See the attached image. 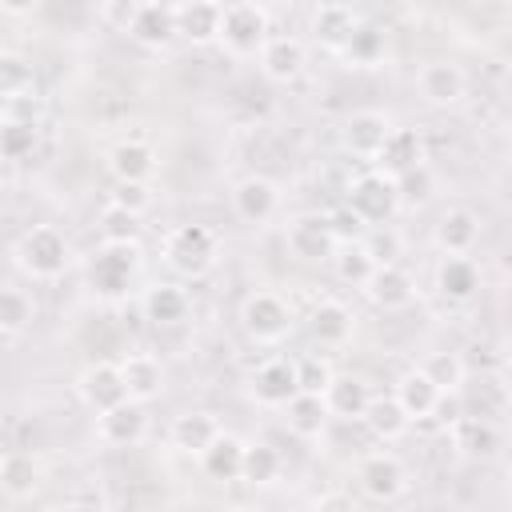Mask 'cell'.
Returning <instances> with one entry per match:
<instances>
[{
	"instance_id": "50",
	"label": "cell",
	"mask_w": 512,
	"mask_h": 512,
	"mask_svg": "<svg viewBox=\"0 0 512 512\" xmlns=\"http://www.w3.org/2000/svg\"><path fill=\"white\" fill-rule=\"evenodd\" d=\"M316 512H356V508H352V500H348L344 492H328V496L316 504Z\"/></svg>"
},
{
	"instance_id": "51",
	"label": "cell",
	"mask_w": 512,
	"mask_h": 512,
	"mask_svg": "<svg viewBox=\"0 0 512 512\" xmlns=\"http://www.w3.org/2000/svg\"><path fill=\"white\" fill-rule=\"evenodd\" d=\"M296 512H316V508H296Z\"/></svg>"
},
{
	"instance_id": "20",
	"label": "cell",
	"mask_w": 512,
	"mask_h": 512,
	"mask_svg": "<svg viewBox=\"0 0 512 512\" xmlns=\"http://www.w3.org/2000/svg\"><path fill=\"white\" fill-rule=\"evenodd\" d=\"M172 20H176V36L200 48V44H212L220 32V4H208V0L172 4Z\"/></svg>"
},
{
	"instance_id": "26",
	"label": "cell",
	"mask_w": 512,
	"mask_h": 512,
	"mask_svg": "<svg viewBox=\"0 0 512 512\" xmlns=\"http://www.w3.org/2000/svg\"><path fill=\"white\" fill-rule=\"evenodd\" d=\"M240 464H244V440L220 432L204 452H200V468L208 480L216 484H228V480H240Z\"/></svg>"
},
{
	"instance_id": "37",
	"label": "cell",
	"mask_w": 512,
	"mask_h": 512,
	"mask_svg": "<svg viewBox=\"0 0 512 512\" xmlns=\"http://www.w3.org/2000/svg\"><path fill=\"white\" fill-rule=\"evenodd\" d=\"M280 468H284V460H280V452L272 448V444H244V464H240V480H248V484H272L276 476H280Z\"/></svg>"
},
{
	"instance_id": "1",
	"label": "cell",
	"mask_w": 512,
	"mask_h": 512,
	"mask_svg": "<svg viewBox=\"0 0 512 512\" xmlns=\"http://www.w3.org/2000/svg\"><path fill=\"white\" fill-rule=\"evenodd\" d=\"M220 256V236L208 228V224H180L168 232L164 240V264L184 276V280H200L212 272Z\"/></svg>"
},
{
	"instance_id": "43",
	"label": "cell",
	"mask_w": 512,
	"mask_h": 512,
	"mask_svg": "<svg viewBox=\"0 0 512 512\" xmlns=\"http://www.w3.org/2000/svg\"><path fill=\"white\" fill-rule=\"evenodd\" d=\"M36 148V124L0 120V160H24Z\"/></svg>"
},
{
	"instance_id": "4",
	"label": "cell",
	"mask_w": 512,
	"mask_h": 512,
	"mask_svg": "<svg viewBox=\"0 0 512 512\" xmlns=\"http://www.w3.org/2000/svg\"><path fill=\"white\" fill-rule=\"evenodd\" d=\"M240 324L256 344H280L292 332V308L276 292H252L240 304Z\"/></svg>"
},
{
	"instance_id": "10",
	"label": "cell",
	"mask_w": 512,
	"mask_h": 512,
	"mask_svg": "<svg viewBox=\"0 0 512 512\" xmlns=\"http://www.w3.org/2000/svg\"><path fill=\"white\" fill-rule=\"evenodd\" d=\"M248 392H252V400L264 404V408H284V404L300 392V388H296V360H288V356L264 360V364L252 372Z\"/></svg>"
},
{
	"instance_id": "28",
	"label": "cell",
	"mask_w": 512,
	"mask_h": 512,
	"mask_svg": "<svg viewBox=\"0 0 512 512\" xmlns=\"http://www.w3.org/2000/svg\"><path fill=\"white\" fill-rule=\"evenodd\" d=\"M220 432H224V428H220V420H216L212 412H180V416L172 420V444H176L180 452H188V456H200Z\"/></svg>"
},
{
	"instance_id": "12",
	"label": "cell",
	"mask_w": 512,
	"mask_h": 512,
	"mask_svg": "<svg viewBox=\"0 0 512 512\" xmlns=\"http://www.w3.org/2000/svg\"><path fill=\"white\" fill-rule=\"evenodd\" d=\"M76 392H80V400H84L96 416L128 400L124 380H120V368H116L112 360H96V364H88V368L80 372V380H76Z\"/></svg>"
},
{
	"instance_id": "41",
	"label": "cell",
	"mask_w": 512,
	"mask_h": 512,
	"mask_svg": "<svg viewBox=\"0 0 512 512\" xmlns=\"http://www.w3.org/2000/svg\"><path fill=\"white\" fill-rule=\"evenodd\" d=\"M100 236H104V244H140V216L108 204L100 212Z\"/></svg>"
},
{
	"instance_id": "52",
	"label": "cell",
	"mask_w": 512,
	"mask_h": 512,
	"mask_svg": "<svg viewBox=\"0 0 512 512\" xmlns=\"http://www.w3.org/2000/svg\"><path fill=\"white\" fill-rule=\"evenodd\" d=\"M0 120H4V100H0Z\"/></svg>"
},
{
	"instance_id": "6",
	"label": "cell",
	"mask_w": 512,
	"mask_h": 512,
	"mask_svg": "<svg viewBox=\"0 0 512 512\" xmlns=\"http://www.w3.org/2000/svg\"><path fill=\"white\" fill-rule=\"evenodd\" d=\"M136 268H140V244H104L88 264V280L100 296H120L136 276Z\"/></svg>"
},
{
	"instance_id": "53",
	"label": "cell",
	"mask_w": 512,
	"mask_h": 512,
	"mask_svg": "<svg viewBox=\"0 0 512 512\" xmlns=\"http://www.w3.org/2000/svg\"><path fill=\"white\" fill-rule=\"evenodd\" d=\"M228 512H240V508H228Z\"/></svg>"
},
{
	"instance_id": "47",
	"label": "cell",
	"mask_w": 512,
	"mask_h": 512,
	"mask_svg": "<svg viewBox=\"0 0 512 512\" xmlns=\"http://www.w3.org/2000/svg\"><path fill=\"white\" fill-rule=\"evenodd\" d=\"M324 220H328V228H332V236H336V244H340V240H344V244H352V240H360V236L368 232V228H364V220H360V216H356V212H352L348 204H340V208H332V212H328Z\"/></svg>"
},
{
	"instance_id": "38",
	"label": "cell",
	"mask_w": 512,
	"mask_h": 512,
	"mask_svg": "<svg viewBox=\"0 0 512 512\" xmlns=\"http://www.w3.org/2000/svg\"><path fill=\"white\" fill-rule=\"evenodd\" d=\"M32 296L24 288L0 284V336H20L32 324Z\"/></svg>"
},
{
	"instance_id": "21",
	"label": "cell",
	"mask_w": 512,
	"mask_h": 512,
	"mask_svg": "<svg viewBox=\"0 0 512 512\" xmlns=\"http://www.w3.org/2000/svg\"><path fill=\"white\" fill-rule=\"evenodd\" d=\"M436 292L452 304H464L480 292V268L472 256H444L436 264Z\"/></svg>"
},
{
	"instance_id": "25",
	"label": "cell",
	"mask_w": 512,
	"mask_h": 512,
	"mask_svg": "<svg viewBox=\"0 0 512 512\" xmlns=\"http://www.w3.org/2000/svg\"><path fill=\"white\" fill-rule=\"evenodd\" d=\"M392 400L400 404V412H404L408 420H428V416L436 412L440 388H436L420 368H412V372H404V376L396 380V396H392Z\"/></svg>"
},
{
	"instance_id": "9",
	"label": "cell",
	"mask_w": 512,
	"mask_h": 512,
	"mask_svg": "<svg viewBox=\"0 0 512 512\" xmlns=\"http://www.w3.org/2000/svg\"><path fill=\"white\" fill-rule=\"evenodd\" d=\"M284 244L296 260H332V252H336V236L320 212L292 216L284 228Z\"/></svg>"
},
{
	"instance_id": "17",
	"label": "cell",
	"mask_w": 512,
	"mask_h": 512,
	"mask_svg": "<svg viewBox=\"0 0 512 512\" xmlns=\"http://www.w3.org/2000/svg\"><path fill=\"white\" fill-rule=\"evenodd\" d=\"M116 368H120V380H124L128 400L148 404V400L160 396V388H164V364L152 352H128Z\"/></svg>"
},
{
	"instance_id": "32",
	"label": "cell",
	"mask_w": 512,
	"mask_h": 512,
	"mask_svg": "<svg viewBox=\"0 0 512 512\" xmlns=\"http://www.w3.org/2000/svg\"><path fill=\"white\" fill-rule=\"evenodd\" d=\"M284 424H288L296 436H304V440L320 436V432H324V424H328V408H324V396H312V392H296V396L284 404Z\"/></svg>"
},
{
	"instance_id": "19",
	"label": "cell",
	"mask_w": 512,
	"mask_h": 512,
	"mask_svg": "<svg viewBox=\"0 0 512 512\" xmlns=\"http://www.w3.org/2000/svg\"><path fill=\"white\" fill-rule=\"evenodd\" d=\"M480 240V216L472 208H448L436 220V248L444 256H468Z\"/></svg>"
},
{
	"instance_id": "27",
	"label": "cell",
	"mask_w": 512,
	"mask_h": 512,
	"mask_svg": "<svg viewBox=\"0 0 512 512\" xmlns=\"http://www.w3.org/2000/svg\"><path fill=\"white\" fill-rule=\"evenodd\" d=\"M368 400H372V392L356 376H332V384L324 388V408L336 420H360L364 408H368Z\"/></svg>"
},
{
	"instance_id": "22",
	"label": "cell",
	"mask_w": 512,
	"mask_h": 512,
	"mask_svg": "<svg viewBox=\"0 0 512 512\" xmlns=\"http://www.w3.org/2000/svg\"><path fill=\"white\" fill-rule=\"evenodd\" d=\"M128 36L144 48H164L176 40V20H172V4H136L132 28Z\"/></svg>"
},
{
	"instance_id": "2",
	"label": "cell",
	"mask_w": 512,
	"mask_h": 512,
	"mask_svg": "<svg viewBox=\"0 0 512 512\" xmlns=\"http://www.w3.org/2000/svg\"><path fill=\"white\" fill-rule=\"evenodd\" d=\"M268 36H272L268 8H260L252 0L220 4V32H216V40L224 44L228 56H256Z\"/></svg>"
},
{
	"instance_id": "30",
	"label": "cell",
	"mask_w": 512,
	"mask_h": 512,
	"mask_svg": "<svg viewBox=\"0 0 512 512\" xmlns=\"http://www.w3.org/2000/svg\"><path fill=\"white\" fill-rule=\"evenodd\" d=\"M36 484H40V464H36L32 452H24V448L0 452V488H4L8 496L24 500V496L36 492Z\"/></svg>"
},
{
	"instance_id": "44",
	"label": "cell",
	"mask_w": 512,
	"mask_h": 512,
	"mask_svg": "<svg viewBox=\"0 0 512 512\" xmlns=\"http://www.w3.org/2000/svg\"><path fill=\"white\" fill-rule=\"evenodd\" d=\"M332 364L324 356H300L296 360V388L300 392H312V396H324V388L332 384Z\"/></svg>"
},
{
	"instance_id": "18",
	"label": "cell",
	"mask_w": 512,
	"mask_h": 512,
	"mask_svg": "<svg viewBox=\"0 0 512 512\" xmlns=\"http://www.w3.org/2000/svg\"><path fill=\"white\" fill-rule=\"evenodd\" d=\"M256 60H260V72H264L268 80L288 84V80H296V76L304 72V44H300L296 36L276 32V36L264 40V48L256 52Z\"/></svg>"
},
{
	"instance_id": "16",
	"label": "cell",
	"mask_w": 512,
	"mask_h": 512,
	"mask_svg": "<svg viewBox=\"0 0 512 512\" xmlns=\"http://www.w3.org/2000/svg\"><path fill=\"white\" fill-rule=\"evenodd\" d=\"M364 296L384 312H400L416 300V280L400 264H376V272L364 284Z\"/></svg>"
},
{
	"instance_id": "33",
	"label": "cell",
	"mask_w": 512,
	"mask_h": 512,
	"mask_svg": "<svg viewBox=\"0 0 512 512\" xmlns=\"http://www.w3.org/2000/svg\"><path fill=\"white\" fill-rule=\"evenodd\" d=\"M360 24V16L348 8V4H320L312 12V32L320 44L328 48H344V40L352 36V28Z\"/></svg>"
},
{
	"instance_id": "23",
	"label": "cell",
	"mask_w": 512,
	"mask_h": 512,
	"mask_svg": "<svg viewBox=\"0 0 512 512\" xmlns=\"http://www.w3.org/2000/svg\"><path fill=\"white\" fill-rule=\"evenodd\" d=\"M108 168H112L116 184H144L156 172V152L144 140H120L108 152Z\"/></svg>"
},
{
	"instance_id": "7",
	"label": "cell",
	"mask_w": 512,
	"mask_h": 512,
	"mask_svg": "<svg viewBox=\"0 0 512 512\" xmlns=\"http://www.w3.org/2000/svg\"><path fill=\"white\" fill-rule=\"evenodd\" d=\"M356 480H360L364 496L388 504V500L404 496V488H408V468H404V460H400L396 452H368V456L356 464Z\"/></svg>"
},
{
	"instance_id": "5",
	"label": "cell",
	"mask_w": 512,
	"mask_h": 512,
	"mask_svg": "<svg viewBox=\"0 0 512 512\" xmlns=\"http://www.w3.org/2000/svg\"><path fill=\"white\" fill-rule=\"evenodd\" d=\"M360 220H364V228H380L384 220H392V212L400 208V200H396V180H388V176H380L376 168L372 172H364V176H356L352 184H348V200H344Z\"/></svg>"
},
{
	"instance_id": "39",
	"label": "cell",
	"mask_w": 512,
	"mask_h": 512,
	"mask_svg": "<svg viewBox=\"0 0 512 512\" xmlns=\"http://www.w3.org/2000/svg\"><path fill=\"white\" fill-rule=\"evenodd\" d=\"M420 372H424L440 392H460V384H464V376H468V364H464L460 352H432Z\"/></svg>"
},
{
	"instance_id": "48",
	"label": "cell",
	"mask_w": 512,
	"mask_h": 512,
	"mask_svg": "<svg viewBox=\"0 0 512 512\" xmlns=\"http://www.w3.org/2000/svg\"><path fill=\"white\" fill-rule=\"evenodd\" d=\"M132 16H136V4H132V0L100 4V20H104V24H112V28H120V32H128V28H132Z\"/></svg>"
},
{
	"instance_id": "42",
	"label": "cell",
	"mask_w": 512,
	"mask_h": 512,
	"mask_svg": "<svg viewBox=\"0 0 512 512\" xmlns=\"http://www.w3.org/2000/svg\"><path fill=\"white\" fill-rule=\"evenodd\" d=\"M432 192H436V176H432V168H428V164H420V168H412V172L396 176V200H400V204H408V208L428 204V200H432Z\"/></svg>"
},
{
	"instance_id": "36",
	"label": "cell",
	"mask_w": 512,
	"mask_h": 512,
	"mask_svg": "<svg viewBox=\"0 0 512 512\" xmlns=\"http://www.w3.org/2000/svg\"><path fill=\"white\" fill-rule=\"evenodd\" d=\"M144 316L152 324H180L188 316V292L180 284H156V288H148Z\"/></svg>"
},
{
	"instance_id": "24",
	"label": "cell",
	"mask_w": 512,
	"mask_h": 512,
	"mask_svg": "<svg viewBox=\"0 0 512 512\" xmlns=\"http://www.w3.org/2000/svg\"><path fill=\"white\" fill-rule=\"evenodd\" d=\"M352 328H356V316H352V308L340 304V300H320V304L312 308V316H308L312 340H320V344H328V348L344 344V340L352 336Z\"/></svg>"
},
{
	"instance_id": "8",
	"label": "cell",
	"mask_w": 512,
	"mask_h": 512,
	"mask_svg": "<svg viewBox=\"0 0 512 512\" xmlns=\"http://www.w3.org/2000/svg\"><path fill=\"white\" fill-rule=\"evenodd\" d=\"M372 164H376V172L388 176V180H396V176H404V172L428 164L424 136H420L416 128H396V124H392V132L384 136V144H380V152L372 156Z\"/></svg>"
},
{
	"instance_id": "3",
	"label": "cell",
	"mask_w": 512,
	"mask_h": 512,
	"mask_svg": "<svg viewBox=\"0 0 512 512\" xmlns=\"http://www.w3.org/2000/svg\"><path fill=\"white\" fill-rule=\"evenodd\" d=\"M68 260H72V252H68L64 232H56L48 224H36V228H28L16 240V264L32 280H56V276H64Z\"/></svg>"
},
{
	"instance_id": "45",
	"label": "cell",
	"mask_w": 512,
	"mask_h": 512,
	"mask_svg": "<svg viewBox=\"0 0 512 512\" xmlns=\"http://www.w3.org/2000/svg\"><path fill=\"white\" fill-rule=\"evenodd\" d=\"M360 244H364V252L372 256V264H396V256H400V236H396L388 224L368 228V232L360 236Z\"/></svg>"
},
{
	"instance_id": "35",
	"label": "cell",
	"mask_w": 512,
	"mask_h": 512,
	"mask_svg": "<svg viewBox=\"0 0 512 512\" xmlns=\"http://www.w3.org/2000/svg\"><path fill=\"white\" fill-rule=\"evenodd\" d=\"M360 420L368 424V432H372L376 440H400V436L408 432V424H412V420L400 412V404H396L392 396H372Z\"/></svg>"
},
{
	"instance_id": "40",
	"label": "cell",
	"mask_w": 512,
	"mask_h": 512,
	"mask_svg": "<svg viewBox=\"0 0 512 512\" xmlns=\"http://www.w3.org/2000/svg\"><path fill=\"white\" fill-rule=\"evenodd\" d=\"M332 260H336V276H340L344 284H352V288H364V284H368V276L376 272V264H372V256L364 252V244H360V240L344 244Z\"/></svg>"
},
{
	"instance_id": "34",
	"label": "cell",
	"mask_w": 512,
	"mask_h": 512,
	"mask_svg": "<svg viewBox=\"0 0 512 512\" xmlns=\"http://www.w3.org/2000/svg\"><path fill=\"white\" fill-rule=\"evenodd\" d=\"M384 52H388V36H384L380 24H368V20H360V24L352 28V36L344 40V56H348L356 68H376V64L384 60Z\"/></svg>"
},
{
	"instance_id": "14",
	"label": "cell",
	"mask_w": 512,
	"mask_h": 512,
	"mask_svg": "<svg viewBox=\"0 0 512 512\" xmlns=\"http://www.w3.org/2000/svg\"><path fill=\"white\" fill-rule=\"evenodd\" d=\"M96 432L112 448H132V444H140L148 436V412H144V404L124 400V404H116V408L96 416Z\"/></svg>"
},
{
	"instance_id": "46",
	"label": "cell",
	"mask_w": 512,
	"mask_h": 512,
	"mask_svg": "<svg viewBox=\"0 0 512 512\" xmlns=\"http://www.w3.org/2000/svg\"><path fill=\"white\" fill-rule=\"evenodd\" d=\"M108 204H116V208H124L132 216H144L148 204H152V192H148V184H112Z\"/></svg>"
},
{
	"instance_id": "11",
	"label": "cell",
	"mask_w": 512,
	"mask_h": 512,
	"mask_svg": "<svg viewBox=\"0 0 512 512\" xmlns=\"http://www.w3.org/2000/svg\"><path fill=\"white\" fill-rule=\"evenodd\" d=\"M232 212L244 224H268L280 212V188L268 176H244L232 184Z\"/></svg>"
},
{
	"instance_id": "31",
	"label": "cell",
	"mask_w": 512,
	"mask_h": 512,
	"mask_svg": "<svg viewBox=\"0 0 512 512\" xmlns=\"http://www.w3.org/2000/svg\"><path fill=\"white\" fill-rule=\"evenodd\" d=\"M20 96H36V68L24 52L0 48V100H20Z\"/></svg>"
},
{
	"instance_id": "49",
	"label": "cell",
	"mask_w": 512,
	"mask_h": 512,
	"mask_svg": "<svg viewBox=\"0 0 512 512\" xmlns=\"http://www.w3.org/2000/svg\"><path fill=\"white\" fill-rule=\"evenodd\" d=\"M440 424H456V420H464L468 412H464V396L460 392H440V400H436V412H432Z\"/></svg>"
},
{
	"instance_id": "15",
	"label": "cell",
	"mask_w": 512,
	"mask_h": 512,
	"mask_svg": "<svg viewBox=\"0 0 512 512\" xmlns=\"http://www.w3.org/2000/svg\"><path fill=\"white\" fill-rule=\"evenodd\" d=\"M388 132H392V120H388L384 112H376V108H360V112H352V116L344 120V128H340V144H344L352 156L372 160V156L380 152V144H384Z\"/></svg>"
},
{
	"instance_id": "29",
	"label": "cell",
	"mask_w": 512,
	"mask_h": 512,
	"mask_svg": "<svg viewBox=\"0 0 512 512\" xmlns=\"http://www.w3.org/2000/svg\"><path fill=\"white\" fill-rule=\"evenodd\" d=\"M452 440L464 456H480V460H492L500 452V428L488 420V416H464L452 424Z\"/></svg>"
},
{
	"instance_id": "13",
	"label": "cell",
	"mask_w": 512,
	"mask_h": 512,
	"mask_svg": "<svg viewBox=\"0 0 512 512\" xmlns=\"http://www.w3.org/2000/svg\"><path fill=\"white\" fill-rule=\"evenodd\" d=\"M416 88H420V96H424L432 108H452V104L464 100L468 80H464L460 64H452V60H428V64L416 72Z\"/></svg>"
}]
</instances>
